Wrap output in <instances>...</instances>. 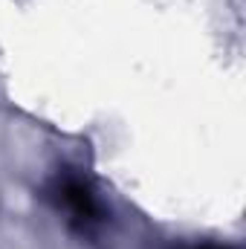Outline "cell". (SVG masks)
Instances as JSON below:
<instances>
[{
	"mask_svg": "<svg viewBox=\"0 0 246 249\" xmlns=\"http://www.w3.org/2000/svg\"><path fill=\"white\" fill-rule=\"evenodd\" d=\"M183 249H232V247H220V244H194V247H183Z\"/></svg>",
	"mask_w": 246,
	"mask_h": 249,
	"instance_id": "7a4b0ae2",
	"label": "cell"
},
{
	"mask_svg": "<svg viewBox=\"0 0 246 249\" xmlns=\"http://www.w3.org/2000/svg\"><path fill=\"white\" fill-rule=\"evenodd\" d=\"M47 197L58 212L67 214V223L84 238H96L107 223L105 203L99 200L93 183L75 171H58L47 186Z\"/></svg>",
	"mask_w": 246,
	"mask_h": 249,
	"instance_id": "6da1fadb",
	"label": "cell"
}]
</instances>
